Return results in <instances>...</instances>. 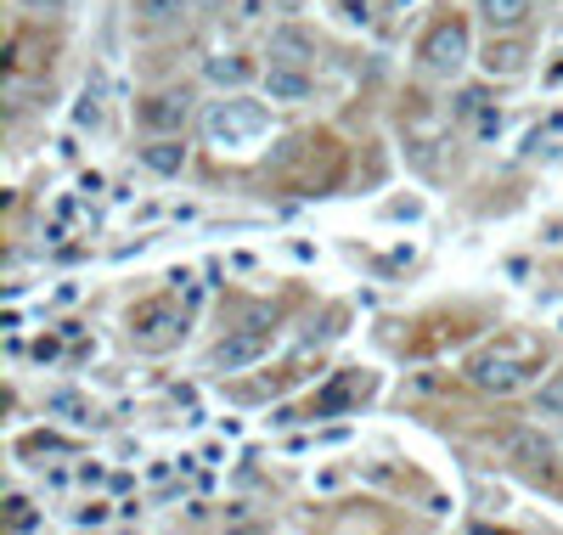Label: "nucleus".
I'll return each instance as SVG.
<instances>
[{"label":"nucleus","instance_id":"nucleus-1","mask_svg":"<svg viewBox=\"0 0 563 535\" xmlns=\"http://www.w3.org/2000/svg\"><path fill=\"white\" fill-rule=\"evenodd\" d=\"M204 136L220 153H243L259 136H271V108L254 102V96H243V90H225L220 102L204 108Z\"/></svg>","mask_w":563,"mask_h":535},{"label":"nucleus","instance_id":"nucleus-7","mask_svg":"<svg viewBox=\"0 0 563 535\" xmlns=\"http://www.w3.org/2000/svg\"><path fill=\"white\" fill-rule=\"evenodd\" d=\"M265 102H310V74L293 69V62H271L265 69Z\"/></svg>","mask_w":563,"mask_h":535},{"label":"nucleus","instance_id":"nucleus-19","mask_svg":"<svg viewBox=\"0 0 563 535\" xmlns=\"http://www.w3.org/2000/svg\"><path fill=\"white\" fill-rule=\"evenodd\" d=\"M265 7H271V0H231V17H237V23H254Z\"/></svg>","mask_w":563,"mask_h":535},{"label":"nucleus","instance_id":"nucleus-24","mask_svg":"<svg viewBox=\"0 0 563 535\" xmlns=\"http://www.w3.org/2000/svg\"><path fill=\"white\" fill-rule=\"evenodd\" d=\"M271 12H282V17H299V12H305V0H271Z\"/></svg>","mask_w":563,"mask_h":535},{"label":"nucleus","instance_id":"nucleus-9","mask_svg":"<svg viewBox=\"0 0 563 535\" xmlns=\"http://www.w3.org/2000/svg\"><path fill=\"white\" fill-rule=\"evenodd\" d=\"M474 384L490 389V394H513L524 384V366H513L507 355H479L474 361Z\"/></svg>","mask_w":563,"mask_h":535},{"label":"nucleus","instance_id":"nucleus-11","mask_svg":"<svg viewBox=\"0 0 563 535\" xmlns=\"http://www.w3.org/2000/svg\"><path fill=\"white\" fill-rule=\"evenodd\" d=\"M142 163H147L152 175H181L186 170V142L181 136H152L142 147Z\"/></svg>","mask_w":563,"mask_h":535},{"label":"nucleus","instance_id":"nucleus-21","mask_svg":"<svg viewBox=\"0 0 563 535\" xmlns=\"http://www.w3.org/2000/svg\"><path fill=\"white\" fill-rule=\"evenodd\" d=\"M23 7H28V12H40V17H57V12H69L74 0H23Z\"/></svg>","mask_w":563,"mask_h":535},{"label":"nucleus","instance_id":"nucleus-4","mask_svg":"<svg viewBox=\"0 0 563 535\" xmlns=\"http://www.w3.org/2000/svg\"><path fill=\"white\" fill-rule=\"evenodd\" d=\"M142 130H152V136H181L186 119H192V90L186 85H170V90H152L147 102L136 108Z\"/></svg>","mask_w":563,"mask_h":535},{"label":"nucleus","instance_id":"nucleus-17","mask_svg":"<svg viewBox=\"0 0 563 535\" xmlns=\"http://www.w3.org/2000/svg\"><path fill=\"white\" fill-rule=\"evenodd\" d=\"M74 124H79V130H96V124H102V96H96V90H85V96H79Z\"/></svg>","mask_w":563,"mask_h":535},{"label":"nucleus","instance_id":"nucleus-5","mask_svg":"<svg viewBox=\"0 0 563 535\" xmlns=\"http://www.w3.org/2000/svg\"><path fill=\"white\" fill-rule=\"evenodd\" d=\"M265 350H271V332L243 327V332H231V339H220V344H215L209 366H215V373H243V366H254Z\"/></svg>","mask_w":563,"mask_h":535},{"label":"nucleus","instance_id":"nucleus-20","mask_svg":"<svg viewBox=\"0 0 563 535\" xmlns=\"http://www.w3.org/2000/svg\"><path fill=\"white\" fill-rule=\"evenodd\" d=\"M74 524H79V530H90V524H108V508H102V501H90V508H79V513H74Z\"/></svg>","mask_w":563,"mask_h":535},{"label":"nucleus","instance_id":"nucleus-2","mask_svg":"<svg viewBox=\"0 0 563 535\" xmlns=\"http://www.w3.org/2000/svg\"><path fill=\"white\" fill-rule=\"evenodd\" d=\"M468 57H474V46H468V28H462L456 17L440 23L435 35L423 40V69L435 80H456L462 69H468Z\"/></svg>","mask_w":563,"mask_h":535},{"label":"nucleus","instance_id":"nucleus-10","mask_svg":"<svg viewBox=\"0 0 563 535\" xmlns=\"http://www.w3.org/2000/svg\"><path fill=\"white\" fill-rule=\"evenodd\" d=\"M271 57H277V62H293V69H310V57H316V40H310L305 28L287 17V23L277 28V35H271Z\"/></svg>","mask_w":563,"mask_h":535},{"label":"nucleus","instance_id":"nucleus-12","mask_svg":"<svg viewBox=\"0 0 563 535\" xmlns=\"http://www.w3.org/2000/svg\"><path fill=\"white\" fill-rule=\"evenodd\" d=\"M197 0H136V17L147 28H170V23H186Z\"/></svg>","mask_w":563,"mask_h":535},{"label":"nucleus","instance_id":"nucleus-8","mask_svg":"<svg viewBox=\"0 0 563 535\" xmlns=\"http://www.w3.org/2000/svg\"><path fill=\"white\" fill-rule=\"evenodd\" d=\"M204 74H209V85H220V90H243V85L254 80V62H248L243 51H215V57H204Z\"/></svg>","mask_w":563,"mask_h":535},{"label":"nucleus","instance_id":"nucleus-18","mask_svg":"<svg viewBox=\"0 0 563 535\" xmlns=\"http://www.w3.org/2000/svg\"><path fill=\"white\" fill-rule=\"evenodd\" d=\"M7 524H12V530H35L40 519L28 513V501H23V496H7Z\"/></svg>","mask_w":563,"mask_h":535},{"label":"nucleus","instance_id":"nucleus-16","mask_svg":"<svg viewBox=\"0 0 563 535\" xmlns=\"http://www.w3.org/2000/svg\"><path fill=\"white\" fill-rule=\"evenodd\" d=\"M536 406H541V417H563V373H552V378L536 389Z\"/></svg>","mask_w":563,"mask_h":535},{"label":"nucleus","instance_id":"nucleus-3","mask_svg":"<svg viewBox=\"0 0 563 535\" xmlns=\"http://www.w3.org/2000/svg\"><path fill=\"white\" fill-rule=\"evenodd\" d=\"M181 332H186V321H181V311L170 305V299H147V305L130 311V339H136L142 350H170Z\"/></svg>","mask_w":563,"mask_h":535},{"label":"nucleus","instance_id":"nucleus-25","mask_svg":"<svg viewBox=\"0 0 563 535\" xmlns=\"http://www.w3.org/2000/svg\"><path fill=\"white\" fill-rule=\"evenodd\" d=\"M350 7V23H367V0H344Z\"/></svg>","mask_w":563,"mask_h":535},{"label":"nucleus","instance_id":"nucleus-6","mask_svg":"<svg viewBox=\"0 0 563 535\" xmlns=\"http://www.w3.org/2000/svg\"><path fill=\"white\" fill-rule=\"evenodd\" d=\"M502 451L518 462V467H529V474H547V467L558 462V451H552V440L541 428H507L502 434Z\"/></svg>","mask_w":563,"mask_h":535},{"label":"nucleus","instance_id":"nucleus-13","mask_svg":"<svg viewBox=\"0 0 563 535\" xmlns=\"http://www.w3.org/2000/svg\"><path fill=\"white\" fill-rule=\"evenodd\" d=\"M474 7H479V17H485L490 28H502V35L529 17V0H474Z\"/></svg>","mask_w":563,"mask_h":535},{"label":"nucleus","instance_id":"nucleus-15","mask_svg":"<svg viewBox=\"0 0 563 535\" xmlns=\"http://www.w3.org/2000/svg\"><path fill=\"white\" fill-rule=\"evenodd\" d=\"M46 412H62L69 423H90V406H85L79 394H69V389H62V394H46Z\"/></svg>","mask_w":563,"mask_h":535},{"label":"nucleus","instance_id":"nucleus-22","mask_svg":"<svg viewBox=\"0 0 563 535\" xmlns=\"http://www.w3.org/2000/svg\"><path fill=\"white\" fill-rule=\"evenodd\" d=\"M479 136H485V142L502 136V113H495V108H485V113H479Z\"/></svg>","mask_w":563,"mask_h":535},{"label":"nucleus","instance_id":"nucleus-23","mask_svg":"<svg viewBox=\"0 0 563 535\" xmlns=\"http://www.w3.org/2000/svg\"><path fill=\"white\" fill-rule=\"evenodd\" d=\"M102 474H108L102 462H85V467H79V479H85V485H102Z\"/></svg>","mask_w":563,"mask_h":535},{"label":"nucleus","instance_id":"nucleus-14","mask_svg":"<svg viewBox=\"0 0 563 535\" xmlns=\"http://www.w3.org/2000/svg\"><path fill=\"white\" fill-rule=\"evenodd\" d=\"M479 62H485V74H518V69H524V51H518L513 40H502V46L490 40Z\"/></svg>","mask_w":563,"mask_h":535}]
</instances>
